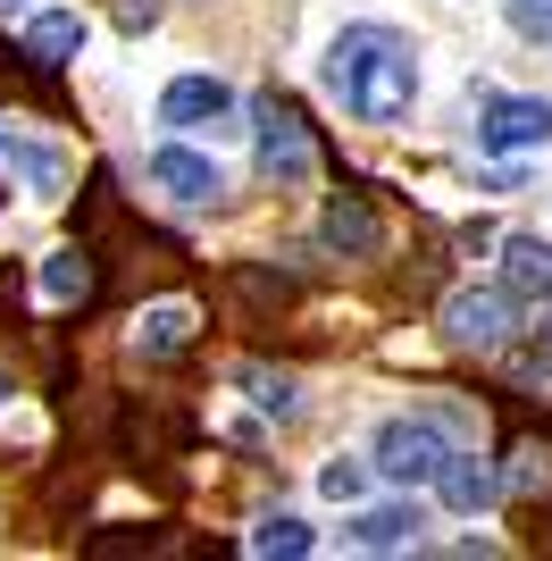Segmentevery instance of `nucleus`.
<instances>
[{"mask_svg": "<svg viewBox=\"0 0 552 561\" xmlns=\"http://www.w3.org/2000/svg\"><path fill=\"white\" fill-rule=\"evenodd\" d=\"M319 84H326V101L344 117H360V126H402V117L418 110V43L386 18H360L326 43Z\"/></svg>", "mask_w": 552, "mask_h": 561, "instance_id": "1", "label": "nucleus"}, {"mask_svg": "<svg viewBox=\"0 0 552 561\" xmlns=\"http://www.w3.org/2000/svg\"><path fill=\"white\" fill-rule=\"evenodd\" d=\"M160 126H176V135H193V142H227V135H243V101H234L227 76L193 68V76H168Z\"/></svg>", "mask_w": 552, "mask_h": 561, "instance_id": "2", "label": "nucleus"}, {"mask_svg": "<svg viewBox=\"0 0 552 561\" xmlns=\"http://www.w3.org/2000/svg\"><path fill=\"white\" fill-rule=\"evenodd\" d=\"M0 176H18L25 202H59L76 185V151L34 135V126H18V117H0Z\"/></svg>", "mask_w": 552, "mask_h": 561, "instance_id": "3", "label": "nucleus"}, {"mask_svg": "<svg viewBox=\"0 0 552 561\" xmlns=\"http://www.w3.org/2000/svg\"><path fill=\"white\" fill-rule=\"evenodd\" d=\"M252 142H260V168H268L276 185H310V176H319V142H310V126L294 117V101L260 93L252 101Z\"/></svg>", "mask_w": 552, "mask_h": 561, "instance_id": "4", "label": "nucleus"}, {"mask_svg": "<svg viewBox=\"0 0 552 561\" xmlns=\"http://www.w3.org/2000/svg\"><path fill=\"white\" fill-rule=\"evenodd\" d=\"M444 453L452 445H444L436 420H386L377 436H368V469L393 478V486H427V478L444 469Z\"/></svg>", "mask_w": 552, "mask_h": 561, "instance_id": "5", "label": "nucleus"}, {"mask_svg": "<svg viewBox=\"0 0 552 561\" xmlns=\"http://www.w3.org/2000/svg\"><path fill=\"white\" fill-rule=\"evenodd\" d=\"M510 319H519V302H510L503 285H460L452 302H444V335H452L460 352H503Z\"/></svg>", "mask_w": 552, "mask_h": 561, "instance_id": "6", "label": "nucleus"}, {"mask_svg": "<svg viewBox=\"0 0 552 561\" xmlns=\"http://www.w3.org/2000/svg\"><path fill=\"white\" fill-rule=\"evenodd\" d=\"M544 142H552V101H536V93L485 101L478 151H494V160H528V151H544Z\"/></svg>", "mask_w": 552, "mask_h": 561, "instance_id": "7", "label": "nucleus"}, {"mask_svg": "<svg viewBox=\"0 0 552 561\" xmlns=\"http://www.w3.org/2000/svg\"><path fill=\"white\" fill-rule=\"evenodd\" d=\"M142 176H151V193H168L176 210H202V202H218V193H227L218 160H209V151H193V142H160V151L142 160Z\"/></svg>", "mask_w": 552, "mask_h": 561, "instance_id": "8", "label": "nucleus"}, {"mask_svg": "<svg viewBox=\"0 0 552 561\" xmlns=\"http://www.w3.org/2000/svg\"><path fill=\"white\" fill-rule=\"evenodd\" d=\"M319 243H326V252H344V260H377V252H386V218L368 210L360 193H335V202L319 210Z\"/></svg>", "mask_w": 552, "mask_h": 561, "instance_id": "9", "label": "nucleus"}, {"mask_svg": "<svg viewBox=\"0 0 552 561\" xmlns=\"http://www.w3.org/2000/svg\"><path fill=\"white\" fill-rule=\"evenodd\" d=\"M84 43H92L84 9H34L25 18V59L34 68H68V59H84Z\"/></svg>", "mask_w": 552, "mask_h": 561, "instance_id": "10", "label": "nucleus"}, {"mask_svg": "<svg viewBox=\"0 0 552 561\" xmlns=\"http://www.w3.org/2000/svg\"><path fill=\"white\" fill-rule=\"evenodd\" d=\"M427 486L444 494V512H460V519H478V512H494V494H503V478L478 461V453H444V469L427 478Z\"/></svg>", "mask_w": 552, "mask_h": 561, "instance_id": "11", "label": "nucleus"}, {"mask_svg": "<svg viewBox=\"0 0 552 561\" xmlns=\"http://www.w3.org/2000/svg\"><path fill=\"white\" fill-rule=\"evenodd\" d=\"M418 528H427V512H418V503H377V512H360L344 528L352 545H360V553H411L418 545Z\"/></svg>", "mask_w": 552, "mask_h": 561, "instance_id": "12", "label": "nucleus"}, {"mask_svg": "<svg viewBox=\"0 0 552 561\" xmlns=\"http://www.w3.org/2000/svg\"><path fill=\"white\" fill-rule=\"evenodd\" d=\"M503 294L510 302H552V243L544 234H510L503 243Z\"/></svg>", "mask_w": 552, "mask_h": 561, "instance_id": "13", "label": "nucleus"}, {"mask_svg": "<svg viewBox=\"0 0 552 561\" xmlns=\"http://www.w3.org/2000/svg\"><path fill=\"white\" fill-rule=\"evenodd\" d=\"M193 344V302H160V310H142L135 319V352L142 360H168V352Z\"/></svg>", "mask_w": 552, "mask_h": 561, "instance_id": "14", "label": "nucleus"}, {"mask_svg": "<svg viewBox=\"0 0 552 561\" xmlns=\"http://www.w3.org/2000/svg\"><path fill=\"white\" fill-rule=\"evenodd\" d=\"M310 545H319V537H310V519H301V512H268V519L252 528V553H260V561H301Z\"/></svg>", "mask_w": 552, "mask_h": 561, "instance_id": "15", "label": "nucleus"}, {"mask_svg": "<svg viewBox=\"0 0 552 561\" xmlns=\"http://www.w3.org/2000/svg\"><path fill=\"white\" fill-rule=\"evenodd\" d=\"M234 386H243V394H252L260 411H276V420H294V411H301V386H294V377H268V369H234Z\"/></svg>", "mask_w": 552, "mask_h": 561, "instance_id": "16", "label": "nucleus"}, {"mask_svg": "<svg viewBox=\"0 0 552 561\" xmlns=\"http://www.w3.org/2000/svg\"><path fill=\"white\" fill-rule=\"evenodd\" d=\"M84 294H92V268L76 252H50L43 260V302H84Z\"/></svg>", "mask_w": 552, "mask_h": 561, "instance_id": "17", "label": "nucleus"}, {"mask_svg": "<svg viewBox=\"0 0 552 561\" xmlns=\"http://www.w3.org/2000/svg\"><path fill=\"white\" fill-rule=\"evenodd\" d=\"M319 494H326V503H360V494H368V461H352V453H335V461L319 469Z\"/></svg>", "mask_w": 552, "mask_h": 561, "instance_id": "18", "label": "nucleus"}, {"mask_svg": "<svg viewBox=\"0 0 552 561\" xmlns=\"http://www.w3.org/2000/svg\"><path fill=\"white\" fill-rule=\"evenodd\" d=\"M510 25L519 34H552V0H510Z\"/></svg>", "mask_w": 552, "mask_h": 561, "instance_id": "19", "label": "nucleus"}, {"mask_svg": "<svg viewBox=\"0 0 552 561\" xmlns=\"http://www.w3.org/2000/svg\"><path fill=\"white\" fill-rule=\"evenodd\" d=\"M117 25H126V34H151V25H160V0H117Z\"/></svg>", "mask_w": 552, "mask_h": 561, "instance_id": "20", "label": "nucleus"}, {"mask_svg": "<svg viewBox=\"0 0 552 561\" xmlns=\"http://www.w3.org/2000/svg\"><path fill=\"white\" fill-rule=\"evenodd\" d=\"M0 9H25V0H0Z\"/></svg>", "mask_w": 552, "mask_h": 561, "instance_id": "21", "label": "nucleus"}, {"mask_svg": "<svg viewBox=\"0 0 552 561\" xmlns=\"http://www.w3.org/2000/svg\"><path fill=\"white\" fill-rule=\"evenodd\" d=\"M0 394H9V377H0Z\"/></svg>", "mask_w": 552, "mask_h": 561, "instance_id": "22", "label": "nucleus"}, {"mask_svg": "<svg viewBox=\"0 0 552 561\" xmlns=\"http://www.w3.org/2000/svg\"><path fill=\"white\" fill-rule=\"evenodd\" d=\"M544 377H552V369H544Z\"/></svg>", "mask_w": 552, "mask_h": 561, "instance_id": "23", "label": "nucleus"}]
</instances>
